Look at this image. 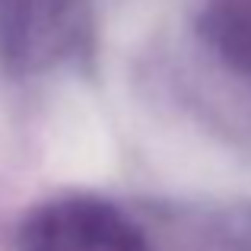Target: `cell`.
<instances>
[{
  "label": "cell",
  "mask_w": 251,
  "mask_h": 251,
  "mask_svg": "<svg viewBox=\"0 0 251 251\" xmlns=\"http://www.w3.org/2000/svg\"><path fill=\"white\" fill-rule=\"evenodd\" d=\"M23 251H143L137 235L111 210L70 201L29 226Z\"/></svg>",
  "instance_id": "obj_1"
},
{
  "label": "cell",
  "mask_w": 251,
  "mask_h": 251,
  "mask_svg": "<svg viewBox=\"0 0 251 251\" xmlns=\"http://www.w3.org/2000/svg\"><path fill=\"white\" fill-rule=\"evenodd\" d=\"M223 29V51L232 54V61L251 67V0H232L220 16Z\"/></svg>",
  "instance_id": "obj_2"
}]
</instances>
